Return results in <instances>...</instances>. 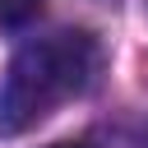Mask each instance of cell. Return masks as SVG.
<instances>
[{"label":"cell","mask_w":148,"mask_h":148,"mask_svg":"<svg viewBox=\"0 0 148 148\" xmlns=\"http://www.w3.org/2000/svg\"><path fill=\"white\" fill-rule=\"evenodd\" d=\"M97 74V42L88 32H56L18 46L0 83V134H23L60 102L79 97Z\"/></svg>","instance_id":"cell-1"},{"label":"cell","mask_w":148,"mask_h":148,"mask_svg":"<svg viewBox=\"0 0 148 148\" xmlns=\"http://www.w3.org/2000/svg\"><path fill=\"white\" fill-rule=\"evenodd\" d=\"M37 9H42V0H0V23L18 28V23H28Z\"/></svg>","instance_id":"cell-2"},{"label":"cell","mask_w":148,"mask_h":148,"mask_svg":"<svg viewBox=\"0 0 148 148\" xmlns=\"http://www.w3.org/2000/svg\"><path fill=\"white\" fill-rule=\"evenodd\" d=\"M51 148H83V143H51Z\"/></svg>","instance_id":"cell-3"}]
</instances>
